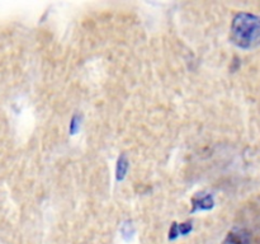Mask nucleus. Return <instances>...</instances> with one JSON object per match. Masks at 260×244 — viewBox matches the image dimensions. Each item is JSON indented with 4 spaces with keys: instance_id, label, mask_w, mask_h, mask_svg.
<instances>
[{
    "instance_id": "1",
    "label": "nucleus",
    "mask_w": 260,
    "mask_h": 244,
    "mask_svg": "<svg viewBox=\"0 0 260 244\" xmlns=\"http://www.w3.org/2000/svg\"><path fill=\"white\" fill-rule=\"evenodd\" d=\"M232 40L242 48L260 45V17L254 14H239L232 22Z\"/></svg>"
}]
</instances>
